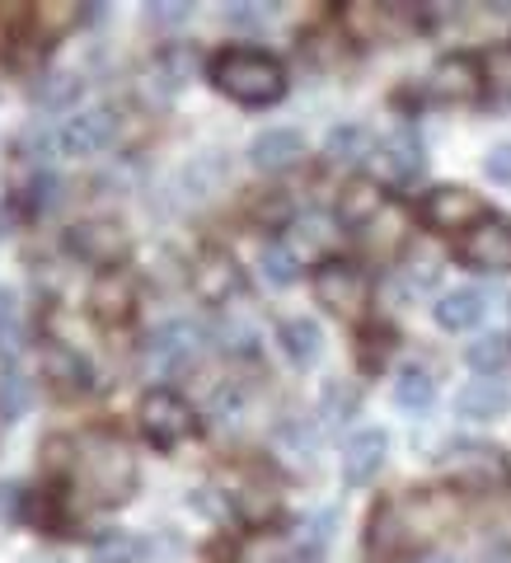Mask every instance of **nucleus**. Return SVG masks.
<instances>
[{
  "label": "nucleus",
  "mask_w": 511,
  "mask_h": 563,
  "mask_svg": "<svg viewBox=\"0 0 511 563\" xmlns=\"http://www.w3.org/2000/svg\"><path fill=\"white\" fill-rule=\"evenodd\" d=\"M301 155H306V136L291 128H268L249 141V165L263 174H281V169L301 165Z\"/></svg>",
  "instance_id": "obj_15"
},
{
  "label": "nucleus",
  "mask_w": 511,
  "mask_h": 563,
  "mask_svg": "<svg viewBox=\"0 0 511 563\" xmlns=\"http://www.w3.org/2000/svg\"><path fill=\"white\" fill-rule=\"evenodd\" d=\"M57 179H52V174H38V179H33V188H29V202H33V211H52L57 207Z\"/></svg>",
  "instance_id": "obj_36"
},
{
  "label": "nucleus",
  "mask_w": 511,
  "mask_h": 563,
  "mask_svg": "<svg viewBox=\"0 0 511 563\" xmlns=\"http://www.w3.org/2000/svg\"><path fill=\"white\" fill-rule=\"evenodd\" d=\"M0 324H14V296L0 287Z\"/></svg>",
  "instance_id": "obj_42"
},
{
  "label": "nucleus",
  "mask_w": 511,
  "mask_h": 563,
  "mask_svg": "<svg viewBox=\"0 0 511 563\" xmlns=\"http://www.w3.org/2000/svg\"><path fill=\"white\" fill-rule=\"evenodd\" d=\"M380 165H385V179H390V184H413L422 174V141H418V132L399 128L380 146Z\"/></svg>",
  "instance_id": "obj_18"
},
{
  "label": "nucleus",
  "mask_w": 511,
  "mask_h": 563,
  "mask_svg": "<svg viewBox=\"0 0 511 563\" xmlns=\"http://www.w3.org/2000/svg\"><path fill=\"white\" fill-rule=\"evenodd\" d=\"M385 461H390V437H385L380 428L357 432L343 446V484L347 488H366L385 470Z\"/></svg>",
  "instance_id": "obj_13"
},
{
  "label": "nucleus",
  "mask_w": 511,
  "mask_h": 563,
  "mask_svg": "<svg viewBox=\"0 0 511 563\" xmlns=\"http://www.w3.org/2000/svg\"><path fill=\"white\" fill-rule=\"evenodd\" d=\"M376 151V136L366 132V128H333L329 132V161H338V165H362L366 155Z\"/></svg>",
  "instance_id": "obj_25"
},
{
  "label": "nucleus",
  "mask_w": 511,
  "mask_h": 563,
  "mask_svg": "<svg viewBox=\"0 0 511 563\" xmlns=\"http://www.w3.org/2000/svg\"><path fill=\"white\" fill-rule=\"evenodd\" d=\"M118 136V118L109 109H80L76 118H66V128H62V151L66 155H99L109 141Z\"/></svg>",
  "instance_id": "obj_14"
},
{
  "label": "nucleus",
  "mask_w": 511,
  "mask_h": 563,
  "mask_svg": "<svg viewBox=\"0 0 511 563\" xmlns=\"http://www.w3.org/2000/svg\"><path fill=\"white\" fill-rule=\"evenodd\" d=\"M43 380L57 395H90L95 390V366L90 357H80V347H70L62 339L43 343Z\"/></svg>",
  "instance_id": "obj_12"
},
{
  "label": "nucleus",
  "mask_w": 511,
  "mask_h": 563,
  "mask_svg": "<svg viewBox=\"0 0 511 563\" xmlns=\"http://www.w3.org/2000/svg\"><path fill=\"white\" fill-rule=\"evenodd\" d=\"M455 409H460V418H469V422L502 418L511 409V380L507 376H479V380H469L465 390L455 395Z\"/></svg>",
  "instance_id": "obj_16"
},
{
  "label": "nucleus",
  "mask_w": 511,
  "mask_h": 563,
  "mask_svg": "<svg viewBox=\"0 0 511 563\" xmlns=\"http://www.w3.org/2000/svg\"><path fill=\"white\" fill-rule=\"evenodd\" d=\"M455 258L474 273H511V221L484 217L479 225H469L455 244Z\"/></svg>",
  "instance_id": "obj_6"
},
{
  "label": "nucleus",
  "mask_w": 511,
  "mask_h": 563,
  "mask_svg": "<svg viewBox=\"0 0 511 563\" xmlns=\"http://www.w3.org/2000/svg\"><path fill=\"white\" fill-rule=\"evenodd\" d=\"M277 343L296 366H314L320 362V352H324V333H320V324L301 314V320H287L277 329Z\"/></svg>",
  "instance_id": "obj_21"
},
{
  "label": "nucleus",
  "mask_w": 511,
  "mask_h": 563,
  "mask_svg": "<svg viewBox=\"0 0 511 563\" xmlns=\"http://www.w3.org/2000/svg\"><path fill=\"white\" fill-rule=\"evenodd\" d=\"M338 217H343L347 231H371V225L385 217V192L376 184H366V179L347 184L343 202H338Z\"/></svg>",
  "instance_id": "obj_20"
},
{
  "label": "nucleus",
  "mask_w": 511,
  "mask_h": 563,
  "mask_svg": "<svg viewBox=\"0 0 511 563\" xmlns=\"http://www.w3.org/2000/svg\"><path fill=\"white\" fill-rule=\"evenodd\" d=\"M352 413H357V390L343 380H329L324 385V399H320V418L324 428H338V422H347Z\"/></svg>",
  "instance_id": "obj_30"
},
{
  "label": "nucleus",
  "mask_w": 511,
  "mask_h": 563,
  "mask_svg": "<svg viewBox=\"0 0 511 563\" xmlns=\"http://www.w3.org/2000/svg\"><path fill=\"white\" fill-rule=\"evenodd\" d=\"M432 314H436V324L442 329H451V333H465V329H474L488 314V296L479 291V287H460V291H446L442 301L432 306Z\"/></svg>",
  "instance_id": "obj_19"
},
{
  "label": "nucleus",
  "mask_w": 511,
  "mask_h": 563,
  "mask_svg": "<svg viewBox=\"0 0 511 563\" xmlns=\"http://www.w3.org/2000/svg\"><path fill=\"white\" fill-rule=\"evenodd\" d=\"M192 70H198V57H192L188 47H165L160 57L151 62V76H160L165 85V95H179L184 85L192 80Z\"/></svg>",
  "instance_id": "obj_24"
},
{
  "label": "nucleus",
  "mask_w": 511,
  "mask_h": 563,
  "mask_svg": "<svg viewBox=\"0 0 511 563\" xmlns=\"http://www.w3.org/2000/svg\"><path fill=\"white\" fill-rule=\"evenodd\" d=\"M24 498H29V493L20 484H0V517H5V521H24Z\"/></svg>",
  "instance_id": "obj_37"
},
{
  "label": "nucleus",
  "mask_w": 511,
  "mask_h": 563,
  "mask_svg": "<svg viewBox=\"0 0 511 563\" xmlns=\"http://www.w3.org/2000/svg\"><path fill=\"white\" fill-rule=\"evenodd\" d=\"M198 347H202L198 324L169 320L146 339V366L155 376H174V372H184V366L198 362Z\"/></svg>",
  "instance_id": "obj_8"
},
{
  "label": "nucleus",
  "mask_w": 511,
  "mask_h": 563,
  "mask_svg": "<svg viewBox=\"0 0 511 563\" xmlns=\"http://www.w3.org/2000/svg\"><path fill=\"white\" fill-rule=\"evenodd\" d=\"M207 76L225 99L244 103V109H263V103H277L281 95H287V70H281V62L263 47L216 52L211 66H207Z\"/></svg>",
  "instance_id": "obj_1"
},
{
  "label": "nucleus",
  "mask_w": 511,
  "mask_h": 563,
  "mask_svg": "<svg viewBox=\"0 0 511 563\" xmlns=\"http://www.w3.org/2000/svg\"><path fill=\"white\" fill-rule=\"evenodd\" d=\"M225 20L240 24V29H258V24H268V20H273V5H258V0H249V5L225 10Z\"/></svg>",
  "instance_id": "obj_35"
},
{
  "label": "nucleus",
  "mask_w": 511,
  "mask_h": 563,
  "mask_svg": "<svg viewBox=\"0 0 511 563\" xmlns=\"http://www.w3.org/2000/svg\"><path fill=\"white\" fill-rule=\"evenodd\" d=\"M488 217V207L479 202V192L469 188H432L427 198H422V221L432 225V231H469V225H479Z\"/></svg>",
  "instance_id": "obj_9"
},
{
  "label": "nucleus",
  "mask_w": 511,
  "mask_h": 563,
  "mask_svg": "<svg viewBox=\"0 0 511 563\" xmlns=\"http://www.w3.org/2000/svg\"><path fill=\"white\" fill-rule=\"evenodd\" d=\"M484 90H492L498 99H511V43L492 47L484 57Z\"/></svg>",
  "instance_id": "obj_31"
},
{
  "label": "nucleus",
  "mask_w": 511,
  "mask_h": 563,
  "mask_svg": "<svg viewBox=\"0 0 511 563\" xmlns=\"http://www.w3.org/2000/svg\"><path fill=\"white\" fill-rule=\"evenodd\" d=\"M249 221L263 225V231H281V225L291 221V198H287V192H277V188L254 192V198H249Z\"/></svg>",
  "instance_id": "obj_26"
},
{
  "label": "nucleus",
  "mask_w": 511,
  "mask_h": 563,
  "mask_svg": "<svg viewBox=\"0 0 511 563\" xmlns=\"http://www.w3.org/2000/svg\"><path fill=\"white\" fill-rule=\"evenodd\" d=\"M427 95L446 99V103H469L484 95V62L469 57V52H455V57H442L427 76Z\"/></svg>",
  "instance_id": "obj_11"
},
{
  "label": "nucleus",
  "mask_w": 511,
  "mask_h": 563,
  "mask_svg": "<svg viewBox=\"0 0 511 563\" xmlns=\"http://www.w3.org/2000/svg\"><path fill=\"white\" fill-rule=\"evenodd\" d=\"M258 268L273 287H291V282L301 277V258H296V250H287V244H263Z\"/></svg>",
  "instance_id": "obj_27"
},
{
  "label": "nucleus",
  "mask_w": 511,
  "mask_h": 563,
  "mask_svg": "<svg viewBox=\"0 0 511 563\" xmlns=\"http://www.w3.org/2000/svg\"><path fill=\"white\" fill-rule=\"evenodd\" d=\"M20 324H0V366H10L14 357H20Z\"/></svg>",
  "instance_id": "obj_41"
},
{
  "label": "nucleus",
  "mask_w": 511,
  "mask_h": 563,
  "mask_svg": "<svg viewBox=\"0 0 511 563\" xmlns=\"http://www.w3.org/2000/svg\"><path fill=\"white\" fill-rule=\"evenodd\" d=\"M324 240H329V231H324V221H320V217H314V221H301V235H296V258L310 254V250H320Z\"/></svg>",
  "instance_id": "obj_38"
},
{
  "label": "nucleus",
  "mask_w": 511,
  "mask_h": 563,
  "mask_svg": "<svg viewBox=\"0 0 511 563\" xmlns=\"http://www.w3.org/2000/svg\"><path fill=\"white\" fill-rule=\"evenodd\" d=\"M366 296H371V282H366V273L352 258H324L320 268H314V301L324 310L357 314L366 306Z\"/></svg>",
  "instance_id": "obj_5"
},
{
  "label": "nucleus",
  "mask_w": 511,
  "mask_h": 563,
  "mask_svg": "<svg viewBox=\"0 0 511 563\" xmlns=\"http://www.w3.org/2000/svg\"><path fill=\"white\" fill-rule=\"evenodd\" d=\"M141 544L132 536H103L99 550H95V563H136Z\"/></svg>",
  "instance_id": "obj_32"
},
{
  "label": "nucleus",
  "mask_w": 511,
  "mask_h": 563,
  "mask_svg": "<svg viewBox=\"0 0 511 563\" xmlns=\"http://www.w3.org/2000/svg\"><path fill=\"white\" fill-rule=\"evenodd\" d=\"M465 362L479 376H502V366L511 362V339H507V333H484V339H474L465 347Z\"/></svg>",
  "instance_id": "obj_22"
},
{
  "label": "nucleus",
  "mask_w": 511,
  "mask_h": 563,
  "mask_svg": "<svg viewBox=\"0 0 511 563\" xmlns=\"http://www.w3.org/2000/svg\"><path fill=\"white\" fill-rule=\"evenodd\" d=\"M192 291H198L207 306H231L244 291V268L235 263V254L202 250L198 263H192Z\"/></svg>",
  "instance_id": "obj_10"
},
{
  "label": "nucleus",
  "mask_w": 511,
  "mask_h": 563,
  "mask_svg": "<svg viewBox=\"0 0 511 563\" xmlns=\"http://www.w3.org/2000/svg\"><path fill=\"white\" fill-rule=\"evenodd\" d=\"M362 362H366V372H376V366L385 362V352H390V343H395V333L390 329H380V324H371V329H366L362 333Z\"/></svg>",
  "instance_id": "obj_33"
},
{
  "label": "nucleus",
  "mask_w": 511,
  "mask_h": 563,
  "mask_svg": "<svg viewBox=\"0 0 511 563\" xmlns=\"http://www.w3.org/2000/svg\"><path fill=\"white\" fill-rule=\"evenodd\" d=\"M192 14L188 0H165V5H151V24H184Z\"/></svg>",
  "instance_id": "obj_39"
},
{
  "label": "nucleus",
  "mask_w": 511,
  "mask_h": 563,
  "mask_svg": "<svg viewBox=\"0 0 511 563\" xmlns=\"http://www.w3.org/2000/svg\"><path fill=\"white\" fill-rule=\"evenodd\" d=\"M76 95H80V80L70 70H52V76H43V85H33V103H43V109H66Z\"/></svg>",
  "instance_id": "obj_29"
},
{
  "label": "nucleus",
  "mask_w": 511,
  "mask_h": 563,
  "mask_svg": "<svg viewBox=\"0 0 511 563\" xmlns=\"http://www.w3.org/2000/svg\"><path fill=\"white\" fill-rule=\"evenodd\" d=\"M66 254L70 258H80V263H90V268H103L109 273L113 263L127 254V231H122L118 221H103V217H95V221H76L66 231Z\"/></svg>",
  "instance_id": "obj_7"
},
{
  "label": "nucleus",
  "mask_w": 511,
  "mask_h": 563,
  "mask_svg": "<svg viewBox=\"0 0 511 563\" xmlns=\"http://www.w3.org/2000/svg\"><path fill=\"white\" fill-rule=\"evenodd\" d=\"M90 310H95V320L99 324H122V320H132V282L127 273H99V282L90 287Z\"/></svg>",
  "instance_id": "obj_17"
},
{
  "label": "nucleus",
  "mask_w": 511,
  "mask_h": 563,
  "mask_svg": "<svg viewBox=\"0 0 511 563\" xmlns=\"http://www.w3.org/2000/svg\"><path fill=\"white\" fill-rule=\"evenodd\" d=\"M484 174H488L492 184H511V141H502V146H492V151H488Z\"/></svg>",
  "instance_id": "obj_34"
},
{
  "label": "nucleus",
  "mask_w": 511,
  "mask_h": 563,
  "mask_svg": "<svg viewBox=\"0 0 511 563\" xmlns=\"http://www.w3.org/2000/svg\"><path fill=\"white\" fill-rule=\"evenodd\" d=\"M70 474H76L80 488L103 507H118L136 493V455L118 432L80 437L76 442V470Z\"/></svg>",
  "instance_id": "obj_2"
},
{
  "label": "nucleus",
  "mask_w": 511,
  "mask_h": 563,
  "mask_svg": "<svg viewBox=\"0 0 511 563\" xmlns=\"http://www.w3.org/2000/svg\"><path fill=\"white\" fill-rule=\"evenodd\" d=\"M436 465H442V474L455 488H469V493H498L511 484L507 451H498L492 442H451L436 455Z\"/></svg>",
  "instance_id": "obj_3"
},
{
  "label": "nucleus",
  "mask_w": 511,
  "mask_h": 563,
  "mask_svg": "<svg viewBox=\"0 0 511 563\" xmlns=\"http://www.w3.org/2000/svg\"><path fill=\"white\" fill-rule=\"evenodd\" d=\"M436 273H442V268H436L432 258H427V263H413V268L403 273V291H427L432 282H436Z\"/></svg>",
  "instance_id": "obj_40"
},
{
  "label": "nucleus",
  "mask_w": 511,
  "mask_h": 563,
  "mask_svg": "<svg viewBox=\"0 0 511 563\" xmlns=\"http://www.w3.org/2000/svg\"><path fill=\"white\" fill-rule=\"evenodd\" d=\"M136 422H141V437L155 446V451H174L179 442H188L192 428H198V413H192V404L174 390H146L136 404Z\"/></svg>",
  "instance_id": "obj_4"
},
{
  "label": "nucleus",
  "mask_w": 511,
  "mask_h": 563,
  "mask_svg": "<svg viewBox=\"0 0 511 563\" xmlns=\"http://www.w3.org/2000/svg\"><path fill=\"white\" fill-rule=\"evenodd\" d=\"M29 404H33V390L24 376H14V372L0 376V422H5V428L29 413Z\"/></svg>",
  "instance_id": "obj_28"
},
{
  "label": "nucleus",
  "mask_w": 511,
  "mask_h": 563,
  "mask_svg": "<svg viewBox=\"0 0 511 563\" xmlns=\"http://www.w3.org/2000/svg\"><path fill=\"white\" fill-rule=\"evenodd\" d=\"M432 399H436V380L422 372V366H403L399 380H395V404L399 409L422 413V409H432Z\"/></svg>",
  "instance_id": "obj_23"
}]
</instances>
